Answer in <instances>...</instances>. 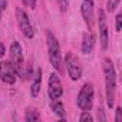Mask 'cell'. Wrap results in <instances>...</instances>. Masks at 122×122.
<instances>
[{"mask_svg":"<svg viewBox=\"0 0 122 122\" xmlns=\"http://www.w3.org/2000/svg\"><path fill=\"white\" fill-rule=\"evenodd\" d=\"M121 27H122V15H116V32H121Z\"/></svg>","mask_w":122,"mask_h":122,"instance_id":"ffe728a7","label":"cell"},{"mask_svg":"<svg viewBox=\"0 0 122 122\" xmlns=\"http://www.w3.org/2000/svg\"><path fill=\"white\" fill-rule=\"evenodd\" d=\"M81 13H82V17L88 29L92 30L93 27V0H83L82 6H81Z\"/></svg>","mask_w":122,"mask_h":122,"instance_id":"30bf717a","label":"cell"},{"mask_svg":"<svg viewBox=\"0 0 122 122\" xmlns=\"http://www.w3.org/2000/svg\"><path fill=\"white\" fill-rule=\"evenodd\" d=\"M57 5H59L60 12H66L68 7H69V2H68V0H57Z\"/></svg>","mask_w":122,"mask_h":122,"instance_id":"e0dca14e","label":"cell"},{"mask_svg":"<svg viewBox=\"0 0 122 122\" xmlns=\"http://www.w3.org/2000/svg\"><path fill=\"white\" fill-rule=\"evenodd\" d=\"M103 75H105V92H106V105L108 108H113L115 103V92H116V72L111 59L103 60Z\"/></svg>","mask_w":122,"mask_h":122,"instance_id":"6da1fadb","label":"cell"},{"mask_svg":"<svg viewBox=\"0 0 122 122\" xmlns=\"http://www.w3.org/2000/svg\"><path fill=\"white\" fill-rule=\"evenodd\" d=\"M65 66H66L68 75L71 76L72 81H79L81 79L82 68H81V63H79V59L72 52H68L66 56H65Z\"/></svg>","mask_w":122,"mask_h":122,"instance_id":"5b68a950","label":"cell"},{"mask_svg":"<svg viewBox=\"0 0 122 122\" xmlns=\"http://www.w3.org/2000/svg\"><path fill=\"white\" fill-rule=\"evenodd\" d=\"M0 79L6 85H13L17 79V72L15 71L10 60H3L0 62Z\"/></svg>","mask_w":122,"mask_h":122,"instance_id":"52a82bcc","label":"cell"},{"mask_svg":"<svg viewBox=\"0 0 122 122\" xmlns=\"http://www.w3.org/2000/svg\"><path fill=\"white\" fill-rule=\"evenodd\" d=\"M119 3H121V0H108V5H106L108 12H109V13L115 12V10H116V7L119 6Z\"/></svg>","mask_w":122,"mask_h":122,"instance_id":"9a60e30c","label":"cell"},{"mask_svg":"<svg viewBox=\"0 0 122 122\" xmlns=\"http://www.w3.org/2000/svg\"><path fill=\"white\" fill-rule=\"evenodd\" d=\"M46 42H47V55H49V60H50V65L57 71V72H62V53H60V46L59 42L56 39V36L47 30L46 32Z\"/></svg>","mask_w":122,"mask_h":122,"instance_id":"7a4b0ae2","label":"cell"},{"mask_svg":"<svg viewBox=\"0 0 122 122\" xmlns=\"http://www.w3.org/2000/svg\"><path fill=\"white\" fill-rule=\"evenodd\" d=\"M93 47H95V36H93L92 32H86L82 37V46H81L82 53L89 55V53H92Z\"/></svg>","mask_w":122,"mask_h":122,"instance_id":"8fae6325","label":"cell"},{"mask_svg":"<svg viewBox=\"0 0 122 122\" xmlns=\"http://www.w3.org/2000/svg\"><path fill=\"white\" fill-rule=\"evenodd\" d=\"M22 2H23L25 6H27L30 9H35L36 7V0H22Z\"/></svg>","mask_w":122,"mask_h":122,"instance_id":"d6986e66","label":"cell"},{"mask_svg":"<svg viewBox=\"0 0 122 122\" xmlns=\"http://www.w3.org/2000/svg\"><path fill=\"white\" fill-rule=\"evenodd\" d=\"M10 63L13 65L15 71L17 72V76H22L23 68H25V60H23V53H22V46L19 42H13L10 45Z\"/></svg>","mask_w":122,"mask_h":122,"instance_id":"277c9868","label":"cell"},{"mask_svg":"<svg viewBox=\"0 0 122 122\" xmlns=\"http://www.w3.org/2000/svg\"><path fill=\"white\" fill-rule=\"evenodd\" d=\"M50 108H52V111L60 118V119H65V106H63V103H62V101H59V98L57 99H52V102H50Z\"/></svg>","mask_w":122,"mask_h":122,"instance_id":"4fadbf2b","label":"cell"},{"mask_svg":"<svg viewBox=\"0 0 122 122\" xmlns=\"http://www.w3.org/2000/svg\"><path fill=\"white\" fill-rule=\"evenodd\" d=\"M115 122H122V108H116L115 111Z\"/></svg>","mask_w":122,"mask_h":122,"instance_id":"ac0fdd59","label":"cell"},{"mask_svg":"<svg viewBox=\"0 0 122 122\" xmlns=\"http://www.w3.org/2000/svg\"><path fill=\"white\" fill-rule=\"evenodd\" d=\"M16 17H17L19 27H20L22 33L25 35V37L33 39L35 30H33V26H32V23H30V19H29L27 13H26L23 9H17V10H16Z\"/></svg>","mask_w":122,"mask_h":122,"instance_id":"8992f818","label":"cell"},{"mask_svg":"<svg viewBox=\"0 0 122 122\" xmlns=\"http://www.w3.org/2000/svg\"><path fill=\"white\" fill-rule=\"evenodd\" d=\"M7 7V0H0V12H3Z\"/></svg>","mask_w":122,"mask_h":122,"instance_id":"7402d4cb","label":"cell"},{"mask_svg":"<svg viewBox=\"0 0 122 122\" xmlns=\"http://www.w3.org/2000/svg\"><path fill=\"white\" fill-rule=\"evenodd\" d=\"M40 88H42V69H37L33 75V81H32V85H30V95L33 98H37V95L40 92Z\"/></svg>","mask_w":122,"mask_h":122,"instance_id":"7c38bea8","label":"cell"},{"mask_svg":"<svg viewBox=\"0 0 122 122\" xmlns=\"http://www.w3.org/2000/svg\"><path fill=\"white\" fill-rule=\"evenodd\" d=\"M0 19H2V12H0Z\"/></svg>","mask_w":122,"mask_h":122,"instance_id":"cb8c5ba5","label":"cell"},{"mask_svg":"<svg viewBox=\"0 0 122 122\" xmlns=\"http://www.w3.org/2000/svg\"><path fill=\"white\" fill-rule=\"evenodd\" d=\"M93 93H95V91H93V85L92 83H85L81 88L78 99H76V103H78L79 109H82V111H91L92 109Z\"/></svg>","mask_w":122,"mask_h":122,"instance_id":"3957f363","label":"cell"},{"mask_svg":"<svg viewBox=\"0 0 122 122\" xmlns=\"http://www.w3.org/2000/svg\"><path fill=\"white\" fill-rule=\"evenodd\" d=\"M5 52H6V47H5V45H3V43H0V59L3 57Z\"/></svg>","mask_w":122,"mask_h":122,"instance_id":"603a6c76","label":"cell"},{"mask_svg":"<svg viewBox=\"0 0 122 122\" xmlns=\"http://www.w3.org/2000/svg\"><path fill=\"white\" fill-rule=\"evenodd\" d=\"M40 119V113L35 109V108H29L25 113V121L27 122H35V121H39Z\"/></svg>","mask_w":122,"mask_h":122,"instance_id":"5bb4252c","label":"cell"},{"mask_svg":"<svg viewBox=\"0 0 122 122\" xmlns=\"http://www.w3.org/2000/svg\"><path fill=\"white\" fill-rule=\"evenodd\" d=\"M79 121L81 122H92L93 121V116L89 113V111H82V113L79 116Z\"/></svg>","mask_w":122,"mask_h":122,"instance_id":"2e32d148","label":"cell"},{"mask_svg":"<svg viewBox=\"0 0 122 122\" xmlns=\"http://www.w3.org/2000/svg\"><path fill=\"white\" fill-rule=\"evenodd\" d=\"M98 25H99V40H101V46L103 50L108 49L109 45V36H108V22H106V16L105 12L102 9H99V19H98Z\"/></svg>","mask_w":122,"mask_h":122,"instance_id":"9c48e42d","label":"cell"},{"mask_svg":"<svg viewBox=\"0 0 122 122\" xmlns=\"http://www.w3.org/2000/svg\"><path fill=\"white\" fill-rule=\"evenodd\" d=\"M98 119H99V121H105V119H106V118H105V113H103V109H102V108H99V109H98Z\"/></svg>","mask_w":122,"mask_h":122,"instance_id":"44dd1931","label":"cell"},{"mask_svg":"<svg viewBox=\"0 0 122 122\" xmlns=\"http://www.w3.org/2000/svg\"><path fill=\"white\" fill-rule=\"evenodd\" d=\"M47 93L50 96V99H57L63 95V86L60 82L59 76L56 73H50L49 75V82H47Z\"/></svg>","mask_w":122,"mask_h":122,"instance_id":"ba28073f","label":"cell"}]
</instances>
